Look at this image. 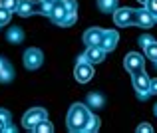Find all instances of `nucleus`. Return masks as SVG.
<instances>
[{
	"mask_svg": "<svg viewBox=\"0 0 157 133\" xmlns=\"http://www.w3.org/2000/svg\"><path fill=\"white\" fill-rule=\"evenodd\" d=\"M44 2H58V0H44Z\"/></svg>",
	"mask_w": 157,
	"mask_h": 133,
	"instance_id": "cd10ccee",
	"label": "nucleus"
},
{
	"mask_svg": "<svg viewBox=\"0 0 157 133\" xmlns=\"http://www.w3.org/2000/svg\"><path fill=\"white\" fill-rule=\"evenodd\" d=\"M155 22V16L149 10H137V24L141 28H151Z\"/></svg>",
	"mask_w": 157,
	"mask_h": 133,
	"instance_id": "ddd939ff",
	"label": "nucleus"
},
{
	"mask_svg": "<svg viewBox=\"0 0 157 133\" xmlns=\"http://www.w3.org/2000/svg\"><path fill=\"white\" fill-rule=\"evenodd\" d=\"M151 42H155V40H153V36H149V34H145V36H141V38H139V44H141L143 48H145V46H149Z\"/></svg>",
	"mask_w": 157,
	"mask_h": 133,
	"instance_id": "5701e85b",
	"label": "nucleus"
},
{
	"mask_svg": "<svg viewBox=\"0 0 157 133\" xmlns=\"http://www.w3.org/2000/svg\"><path fill=\"white\" fill-rule=\"evenodd\" d=\"M44 119H48L46 109H44V107H32V109L24 115L22 123H24V127H26V129H34V127L38 125L40 121H44Z\"/></svg>",
	"mask_w": 157,
	"mask_h": 133,
	"instance_id": "20e7f679",
	"label": "nucleus"
},
{
	"mask_svg": "<svg viewBox=\"0 0 157 133\" xmlns=\"http://www.w3.org/2000/svg\"><path fill=\"white\" fill-rule=\"evenodd\" d=\"M155 115H157V105H155Z\"/></svg>",
	"mask_w": 157,
	"mask_h": 133,
	"instance_id": "c85d7f7f",
	"label": "nucleus"
},
{
	"mask_svg": "<svg viewBox=\"0 0 157 133\" xmlns=\"http://www.w3.org/2000/svg\"><path fill=\"white\" fill-rule=\"evenodd\" d=\"M145 56L149 58V60L157 62V42H151L149 46H145Z\"/></svg>",
	"mask_w": 157,
	"mask_h": 133,
	"instance_id": "6ab92c4d",
	"label": "nucleus"
},
{
	"mask_svg": "<svg viewBox=\"0 0 157 133\" xmlns=\"http://www.w3.org/2000/svg\"><path fill=\"white\" fill-rule=\"evenodd\" d=\"M123 66H125V70L133 76V74H139L143 72V68H145V60L141 58V54L137 52H129L125 56V60H123Z\"/></svg>",
	"mask_w": 157,
	"mask_h": 133,
	"instance_id": "39448f33",
	"label": "nucleus"
},
{
	"mask_svg": "<svg viewBox=\"0 0 157 133\" xmlns=\"http://www.w3.org/2000/svg\"><path fill=\"white\" fill-rule=\"evenodd\" d=\"M113 20L117 26H131V24H137V10L133 8H121L113 14Z\"/></svg>",
	"mask_w": 157,
	"mask_h": 133,
	"instance_id": "423d86ee",
	"label": "nucleus"
},
{
	"mask_svg": "<svg viewBox=\"0 0 157 133\" xmlns=\"http://www.w3.org/2000/svg\"><path fill=\"white\" fill-rule=\"evenodd\" d=\"M42 60H44L42 52H40V50H36V48H30V50H26V52H24V66H26L28 70L40 68V66H42Z\"/></svg>",
	"mask_w": 157,
	"mask_h": 133,
	"instance_id": "0eeeda50",
	"label": "nucleus"
},
{
	"mask_svg": "<svg viewBox=\"0 0 157 133\" xmlns=\"http://www.w3.org/2000/svg\"><path fill=\"white\" fill-rule=\"evenodd\" d=\"M74 76H76V80L80 82V84H88V82L92 80L94 68H92V64H90V62L86 60L84 56L80 58V62H78L76 68H74Z\"/></svg>",
	"mask_w": 157,
	"mask_h": 133,
	"instance_id": "f03ea898",
	"label": "nucleus"
},
{
	"mask_svg": "<svg viewBox=\"0 0 157 133\" xmlns=\"http://www.w3.org/2000/svg\"><path fill=\"white\" fill-rule=\"evenodd\" d=\"M100 119L90 113V109L82 103H74L68 111V129L70 131H98Z\"/></svg>",
	"mask_w": 157,
	"mask_h": 133,
	"instance_id": "f257e3e1",
	"label": "nucleus"
},
{
	"mask_svg": "<svg viewBox=\"0 0 157 133\" xmlns=\"http://www.w3.org/2000/svg\"><path fill=\"white\" fill-rule=\"evenodd\" d=\"M34 131H36V133H52V131H54V125L48 121V119H44V121H40L38 125L34 127Z\"/></svg>",
	"mask_w": 157,
	"mask_h": 133,
	"instance_id": "a211bd4d",
	"label": "nucleus"
},
{
	"mask_svg": "<svg viewBox=\"0 0 157 133\" xmlns=\"http://www.w3.org/2000/svg\"><path fill=\"white\" fill-rule=\"evenodd\" d=\"M98 6L101 12H113L117 8V0H98Z\"/></svg>",
	"mask_w": 157,
	"mask_h": 133,
	"instance_id": "f3484780",
	"label": "nucleus"
},
{
	"mask_svg": "<svg viewBox=\"0 0 157 133\" xmlns=\"http://www.w3.org/2000/svg\"><path fill=\"white\" fill-rule=\"evenodd\" d=\"M149 91H151L153 95H157V78H153V80L149 82Z\"/></svg>",
	"mask_w": 157,
	"mask_h": 133,
	"instance_id": "a878e982",
	"label": "nucleus"
},
{
	"mask_svg": "<svg viewBox=\"0 0 157 133\" xmlns=\"http://www.w3.org/2000/svg\"><path fill=\"white\" fill-rule=\"evenodd\" d=\"M104 56H105V50L101 48V46H88V50H86V54H84V58L90 64H100V62H104Z\"/></svg>",
	"mask_w": 157,
	"mask_h": 133,
	"instance_id": "1a4fd4ad",
	"label": "nucleus"
},
{
	"mask_svg": "<svg viewBox=\"0 0 157 133\" xmlns=\"http://www.w3.org/2000/svg\"><path fill=\"white\" fill-rule=\"evenodd\" d=\"M104 103H105V99H104V95L101 93H90L88 95V105L90 107H104Z\"/></svg>",
	"mask_w": 157,
	"mask_h": 133,
	"instance_id": "dca6fc26",
	"label": "nucleus"
},
{
	"mask_svg": "<svg viewBox=\"0 0 157 133\" xmlns=\"http://www.w3.org/2000/svg\"><path fill=\"white\" fill-rule=\"evenodd\" d=\"M155 22H157V14H155Z\"/></svg>",
	"mask_w": 157,
	"mask_h": 133,
	"instance_id": "c756f323",
	"label": "nucleus"
},
{
	"mask_svg": "<svg viewBox=\"0 0 157 133\" xmlns=\"http://www.w3.org/2000/svg\"><path fill=\"white\" fill-rule=\"evenodd\" d=\"M10 16H12V12L8 10V8L0 6V26H4V24L10 22Z\"/></svg>",
	"mask_w": 157,
	"mask_h": 133,
	"instance_id": "aec40b11",
	"label": "nucleus"
},
{
	"mask_svg": "<svg viewBox=\"0 0 157 133\" xmlns=\"http://www.w3.org/2000/svg\"><path fill=\"white\" fill-rule=\"evenodd\" d=\"M64 4H66V8H68L70 12H78L76 10V2H74V0H64Z\"/></svg>",
	"mask_w": 157,
	"mask_h": 133,
	"instance_id": "393cba45",
	"label": "nucleus"
},
{
	"mask_svg": "<svg viewBox=\"0 0 157 133\" xmlns=\"http://www.w3.org/2000/svg\"><path fill=\"white\" fill-rule=\"evenodd\" d=\"M34 2H30V0H20V4H18V8H16V12H18L20 16H30V14H34Z\"/></svg>",
	"mask_w": 157,
	"mask_h": 133,
	"instance_id": "4468645a",
	"label": "nucleus"
},
{
	"mask_svg": "<svg viewBox=\"0 0 157 133\" xmlns=\"http://www.w3.org/2000/svg\"><path fill=\"white\" fill-rule=\"evenodd\" d=\"M147 10H149L151 14H157V0H149V2H147Z\"/></svg>",
	"mask_w": 157,
	"mask_h": 133,
	"instance_id": "b1692460",
	"label": "nucleus"
},
{
	"mask_svg": "<svg viewBox=\"0 0 157 133\" xmlns=\"http://www.w3.org/2000/svg\"><path fill=\"white\" fill-rule=\"evenodd\" d=\"M149 78H147L145 72H139V74H133V88L137 91V97L139 99H147L151 95L149 91Z\"/></svg>",
	"mask_w": 157,
	"mask_h": 133,
	"instance_id": "7ed1b4c3",
	"label": "nucleus"
},
{
	"mask_svg": "<svg viewBox=\"0 0 157 133\" xmlns=\"http://www.w3.org/2000/svg\"><path fill=\"white\" fill-rule=\"evenodd\" d=\"M12 78H14V70H12V66L8 64L4 58H0V82L6 84V82L12 80Z\"/></svg>",
	"mask_w": 157,
	"mask_h": 133,
	"instance_id": "f8f14e48",
	"label": "nucleus"
},
{
	"mask_svg": "<svg viewBox=\"0 0 157 133\" xmlns=\"http://www.w3.org/2000/svg\"><path fill=\"white\" fill-rule=\"evenodd\" d=\"M117 40H119V36H117V32L115 30H111V32H104V38H101V48L105 50V52H111V50H115V46H117Z\"/></svg>",
	"mask_w": 157,
	"mask_h": 133,
	"instance_id": "9b49d317",
	"label": "nucleus"
},
{
	"mask_svg": "<svg viewBox=\"0 0 157 133\" xmlns=\"http://www.w3.org/2000/svg\"><path fill=\"white\" fill-rule=\"evenodd\" d=\"M18 4H20V0H0V6L8 8L10 12H16V8H18Z\"/></svg>",
	"mask_w": 157,
	"mask_h": 133,
	"instance_id": "412c9836",
	"label": "nucleus"
},
{
	"mask_svg": "<svg viewBox=\"0 0 157 133\" xmlns=\"http://www.w3.org/2000/svg\"><path fill=\"white\" fill-rule=\"evenodd\" d=\"M101 38H104V30H100V28H90L84 34V42L88 46H100Z\"/></svg>",
	"mask_w": 157,
	"mask_h": 133,
	"instance_id": "9d476101",
	"label": "nucleus"
},
{
	"mask_svg": "<svg viewBox=\"0 0 157 133\" xmlns=\"http://www.w3.org/2000/svg\"><path fill=\"white\" fill-rule=\"evenodd\" d=\"M6 40L8 42H12V44H20L24 40V32L20 30V28H10V30H8V34H6Z\"/></svg>",
	"mask_w": 157,
	"mask_h": 133,
	"instance_id": "2eb2a0df",
	"label": "nucleus"
},
{
	"mask_svg": "<svg viewBox=\"0 0 157 133\" xmlns=\"http://www.w3.org/2000/svg\"><path fill=\"white\" fill-rule=\"evenodd\" d=\"M151 131H153V127H151L149 123H145V121L137 125V133H151Z\"/></svg>",
	"mask_w": 157,
	"mask_h": 133,
	"instance_id": "4be33fe9",
	"label": "nucleus"
},
{
	"mask_svg": "<svg viewBox=\"0 0 157 133\" xmlns=\"http://www.w3.org/2000/svg\"><path fill=\"white\" fill-rule=\"evenodd\" d=\"M139 2H141V4H147V2H149V0H139Z\"/></svg>",
	"mask_w": 157,
	"mask_h": 133,
	"instance_id": "bb28decb",
	"label": "nucleus"
},
{
	"mask_svg": "<svg viewBox=\"0 0 157 133\" xmlns=\"http://www.w3.org/2000/svg\"><path fill=\"white\" fill-rule=\"evenodd\" d=\"M68 14H70V10L66 8L64 0H58V2L54 4V8H52L50 18H52L56 24H64V22H66V18H68Z\"/></svg>",
	"mask_w": 157,
	"mask_h": 133,
	"instance_id": "6e6552de",
	"label": "nucleus"
}]
</instances>
